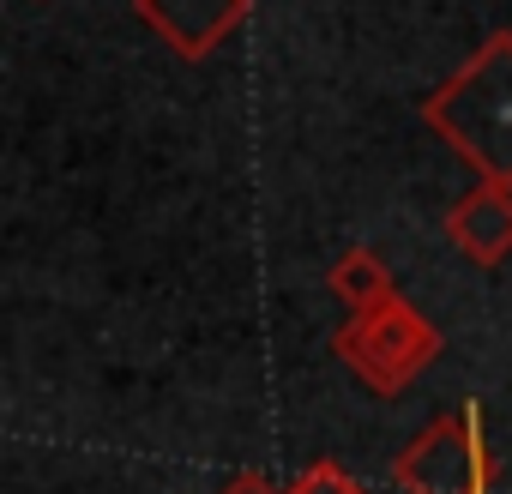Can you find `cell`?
I'll return each instance as SVG.
<instances>
[{"instance_id":"1","label":"cell","mask_w":512,"mask_h":494,"mask_svg":"<svg viewBox=\"0 0 512 494\" xmlns=\"http://www.w3.org/2000/svg\"><path fill=\"white\" fill-rule=\"evenodd\" d=\"M235 13H247V0H181V13H169V19H163V31L187 49V19L199 25V43H211Z\"/></svg>"}]
</instances>
